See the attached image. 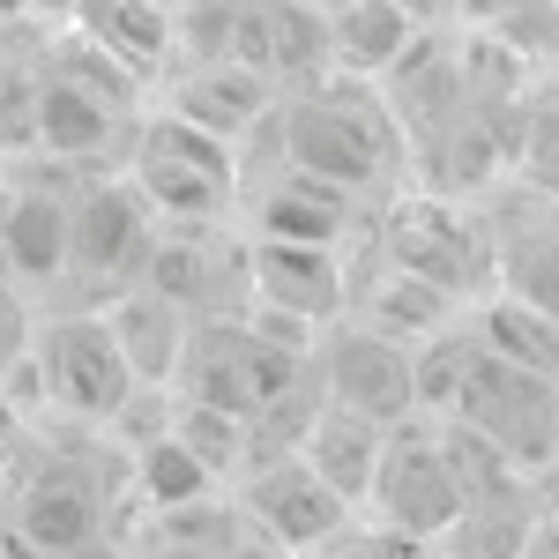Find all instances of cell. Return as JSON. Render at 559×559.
I'll use <instances>...</instances> for the list:
<instances>
[{"label":"cell","instance_id":"5bb4252c","mask_svg":"<svg viewBox=\"0 0 559 559\" xmlns=\"http://www.w3.org/2000/svg\"><path fill=\"white\" fill-rule=\"evenodd\" d=\"M440 545H448L440 559H530L537 552V508H530L522 477H492V485L463 492V515Z\"/></svg>","mask_w":559,"mask_h":559},{"label":"cell","instance_id":"7a4b0ae2","mask_svg":"<svg viewBox=\"0 0 559 559\" xmlns=\"http://www.w3.org/2000/svg\"><path fill=\"white\" fill-rule=\"evenodd\" d=\"M440 411H455V426L485 440L508 471H545L559 455V381H537L508 358H492L477 336L463 358V381Z\"/></svg>","mask_w":559,"mask_h":559},{"label":"cell","instance_id":"44dd1931","mask_svg":"<svg viewBox=\"0 0 559 559\" xmlns=\"http://www.w3.org/2000/svg\"><path fill=\"white\" fill-rule=\"evenodd\" d=\"M210 485H216V477L194 463V448H187L179 432H165V440L142 448V492H150L157 508H194Z\"/></svg>","mask_w":559,"mask_h":559},{"label":"cell","instance_id":"7402d4cb","mask_svg":"<svg viewBox=\"0 0 559 559\" xmlns=\"http://www.w3.org/2000/svg\"><path fill=\"white\" fill-rule=\"evenodd\" d=\"M38 150V68L0 60V157Z\"/></svg>","mask_w":559,"mask_h":559},{"label":"cell","instance_id":"ac0fdd59","mask_svg":"<svg viewBox=\"0 0 559 559\" xmlns=\"http://www.w3.org/2000/svg\"><path fill=\"white\" fill-rule=\"evenodd\" d=\"M261 239H276V247H336L350 224V194L336 187H321V179H306L284 165V179L261 194Z\"/></svg>","mask_w":559,"mask_h":559},{"label":"cell","instance_id":"2e32d148","mask_svg":"<svg viewBox=\"0 0 559 559\" xmlns=\"http://www.w3.org/2000/svg\"><path fill=\"white\" fill-rule=\"evenodd\" d=\"M173 112L187 120V128L231 142V150H239V134H247V128L276 120L269 83H261V68H247V60H210V68H194V75L179 83V105H173Z\"/></svg>","mask_w":559,"mask_h":559},{"label":"cell","instance_id":"3957f363","mask_svg":"<svg viewBox=\"0 0 559 559\" xmlns=\"http://www.w3.org/2000/svg\"><path fill=\"white\" fill-rule=\"evenodd\" d=\"M128 187L150 202V216H165L179 231H202L231 202L239 165H231V142H216V134L187 128L179 112H165V120H142V134H134Z\"/></svg>","mask_w":559,"mask_h":559},{"label":"cell","instance_id":"484cf974","mask_svg":"<svg viewBox=\"0 0 559 559\" xmlns=\"http://www.w3.org/2000/svg\"><path fill=\"white\" fill-rule=\"evenodd\" d=\"M388 559H440V552H426V545H403V537H395V552Z\"/></svg>","mask_w":559,"mask_h":559},{"label":"cell","instance_id":"ba28073f","mask_svg":"<svg viewBox=\"0 0 559 559\" xmlns=\"http://www.w3.org/2000/svg\"><path fill=\"white\" fill-rule=\"evenodd\" d=\"M329 403L395 432L418 411V350L381 329H336L329 336Z\"/></svg>","mask_w":559,"mask_h":559},{"label":"cell","instance_id":"6da1fadb","mask_svg":"<svg viewBox=\"0 0 559 559\" xmlns=\"http://www.w3.org/2000/svg\"><path fill=\"white\" fill-rule=\"evenodd\" d=\"M276 142L292 173L321 179L336 194H358L395 165V128L366 90H299L292 105H276Z\"/></svg>","mask_w":559,"mask_h":559},{"label":"cell","instance_id":"8992f818","mask_svg":"<svg viewBox=\"0 0 559 559\" xmlns=\"http://www.w3.org/2000/svg\"><path fill=\"white\" fill-rule=\"evenodd\" d=\"M373 508L388 515V530L403 545H432L448 537L455 515H463V477H455V455H448V432L426 440V432H388V463L381 485H373Z\"/></svg>","mask_w":559,"mask_h":559},{"label":"cell","instance_id":"d4e9b609","mask_svg":"<svg viewBox=\"0 0 559 559\" xmlns=\"http://www.w3.org/2000/svg\"><path fill=\"white\" fill-rule=\"evenodd\" d=\"M23 336H31V321H23V299L0 284V373H8V358L23 350Z\"/></svg>","mask_w":559,"mask_h":559},{"label":"cell","instance_id":"603a6c76","mask_svg":"<svg viewBox=\"0 0 559 559\" xmlns=\"http://www.w3.org/2000/svg\"><path fill=\"white\" fill-rule=\"evenodd\" d=\"M522 179L537 194H559V120H545V128L522 142Z\"/></svg>","mask_w":559,"mask_h":559},{"label":"cell","instance_id":"30bf717a","mask_svg":"<svg viewBox=\"0 0 559 559\" xmlns=\"http://www.w3.org/2000/svg\"><path fill=\"white\" fill-rule=\"evenodd\" d=\"M105 492L90 471H68V463H45L23 500H15V537L31 545L38 559H90L105 545Z\"/></svg>","mask_w":559,"mask_h":559},{"label":"cell","instance_id":"83f0119b","mask_svg":"<svg viewBox=\"0 0 559 559\" xmlns=\"http://www.w3.org/2000/svg\"><path fill=\"white\" fill-rule=\"evenodd\" d=\"M552 537H559V530H552Z\"/></svg>","mask_w":559,"mask_h":559},{"label":"cell","instance_id":"9c48e42d","mask_svg":"<svg viewBox=\"0 0 559 559\" xmlns=\"http://www.w3.org/2000/svg\"><path fill=\"white\" fill-rule=\"evenodd\" d=\"M157 254V216L134 187H90L75 194V239H68V276L83 284H120Z\"/></svg>","mask_w":559,"mask_h":559},{"label":"cell","instance_id":"52a82bcc","mask_svg":"<svg viewBox=\"0 0 559 559\" xmlns=\"http://www.w3.org/2000/svg\"><path fill=\"white\" fill-rule=\"evenodd\" d=\"M239 508H247V522H254L261 545H276V552H313L321 537H336L350 522V508L313 477V463H306L299 448L292 455H276V463H261L247 485H239Z\"/></svg>","mask_w":559,"mask_h":559},{"label":"cell","instance_id":"7c38bea8","mask_svg":"<svg viewBox=\"0 0 559 559\" xmlns=\"http://www.w3.org/2000/svg\"><path fill=\"white\" fill-rule=\"evenodd\" d=\"M68 239H75V202L45 187H8L0 194V269L23 284L68 276Z\"/></svg>","mask_w":559,"mask_h":559},{"label":"cell","instance_id":"277c9868","mask_svg":"<svg viewBox=\"0 0 559 559\" xmlns=\"http://www.w3.org/2000/svg\"><path fill=\"white\" fill-rule=\"evenodd\" d=\"M120 60H105L90 38H68L52 60H38V150L45 157H97L128 105H120Z\"/></svg>","mask_w":559,"mask_h":559},{"label":"cell","instance_id":"ffe728a7","mask_svg":"<svg viewBox=\"0 0 559 559\" xmlns=\"http://www.w3.org/2000/svg\"><path fill=\"white\" fill-rule=\"evenodd\" d=\"M90 31H97V52L120 60V68H150L157 45L173 38L157 0H90Z\"/></svg>","mask_w":559,"mask_h":559},{"label":"cell","instance_id":"e0dca14e","mask_svg":"<svg viewBox=\"0 0 559 559\" xmlns=\"http://www.w3.org/2000/svg\"><path fill=\"white\" fill-rule=\"evenodd\" d=\"M105 329H112V344H120V358L134 366V381H165V373H179L187 366V313H179L157 284H128L120 299L105 306Z\"/></svg>","mask_w":559,"mask_h":559},{"label":"cell","instance_id":"5b68a950","mask_svg":"<svg viewBox=\"0 0 559 559\" xmlns=\"http://www.w3.org/2000/svg\"><path fill=\"white\" fill-rule=\"evenodd\" d=\"M38 381H45V395H52L60 411H75V418H120L128 395L142 388L134 366L120 358V344H112L105 313L45 321L38 329Z\"/></svg>","mask_w":559,"mask_h":559},{"label":"cell","instance_id":"4fadbf2b","mask_svg":"<svg viewBox=\"0 0 559 559\" xmlns=\"http://www.w3.org/2000/svg\"><path fill=\"white\" fill-rule=\"evenodd\" d=\"M247 276L269 306H284L292 321H336L344 313V269H336V247H276L261 239L247 254Z\"/></svg>","mask_w":559,"mask_h":559},{"label":"cell","instance_id":"cb8c5ba5","mask_svg":"<svg viewBox=\"0 0 559 559\" xmlns=\"http://www.w3.org/2000/svg\"><path fill=\"white\" fill-rule=\"evenodd\" d=\"M388 552H395V545H381L366 522H344L336 537H321V545H313V552H299V559H388Z\"/></svg>","mask_w":559,"mask_h":559},{"label":"cell","instance_id":"4316f807","mask_svg":"<svg viewBox=\"0 0 559 559\" xmlns=\"http://www.w3.org/2000/svg\"><path fill=\"white\" fill-rule=\"evenodd\" d=\"M15 8H31V0H0V15H15Z\"/></svg>","mask_w":559,"mask_h":559},{"label":"cell","instance_id":"8fae6325","mask_svg":"<svg viewBox=\"0 0 559 559\" xmlns=\"http://www.w3.org/2000/svg\"><path fill=\"white\" fill-rule=\"evenodd\" d=\"M299 455L313 463V477H321L344 508H366L373 485H381V463H388V426L321 403V411L306 418V432H299Z\"/></svg>","mask_w":559,"mask_h":559},{"label":"cell","instance_id":"9a60e30c","mask_svg":"<svg viewBox=\"0 0 559 559\" xmlns=\"http://www.w3.org/2000/svg\"><path fill=\"white\" fill-rule=\"evenodd\" d=\"M411 38H418V23L403 0H350L329 15V60H336V75H358V83L403 75Z\"/></svg>","mask_w":559,"mask_h":559},{"label":"cell","instance_id":"d6986e66","mask_svg":"<svg viewBox=\"0 0 559 559\" xmlns=\"http://www.w3.org/2000/svg\"><path fill=\"white\" fill-rule=\"evenodd\" d=\"M471 336L492 350V358L522 366V373L559 381V321H552V313H530V306H515V299H492L485 313H477Z\"/></svg>","mask_w":559,"mask_h":559}]
</instances>
